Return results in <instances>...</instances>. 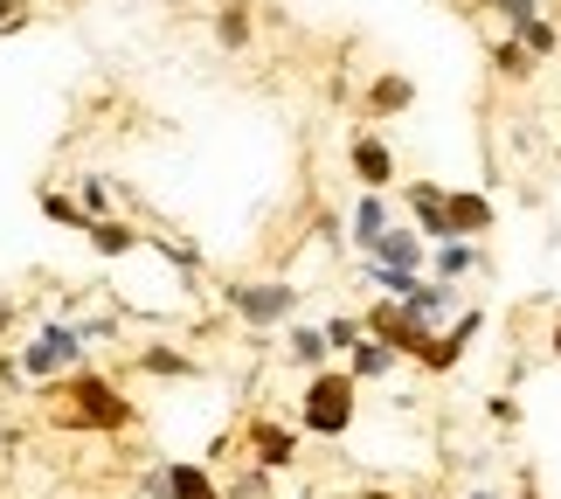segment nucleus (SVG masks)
I'll list each match as a JSON object with an SVG mask.
<instances>
[{"label":"nucleus","instance_id":"obj_1","mask_svg":"<svg viewBox=\"0 0 561 499\" xmlns=\"http://www.w3.org/2000/svg\"><path fill=\"white\" fill-rule=\"evenodd\" d=\"M133 396L98 375V367H77V375H62V402H56V423L83 430V438H118V430H133Z\"/></svg>","mask_w":561,"mask_h":499},{"label":"nucleus","instance_id":"obj_2","mask_svg":"<svg viewBox=\"0 0 561 499\" xmlns=\"http://www.w3.org/2000/svg\"><path fill=\"white\" fill-rule=\"evenodd\" d=\"M360 417V382L347 375V367H319V375H306V396H298V430L306 438H347Z\"/></svg>","mask_w":561,"mask_h":499},{"label":"nucleus","instance_id":"obj_3","mask_svg":"<svg viewBox=\"0 0 561 499\" xmlns=\"http://www.w3.org/2000/svg\"><path fill=\"white\" fill-rule=\"evenodd\" d=\"M77 367H91V333L70 327V319H42V333L21 347L14 375L21 382H56V375H77Z\"/></svg>","mask_w":561,"mask_h":499},{"label":"nucleus","instance_id":"obj_4","mask_svg":"<svg viewBox=\"0 0 561 499\" xmlns=\"http://www.w3.org/2000/svg\"><path fill=\"white\" fill-rule=\"evenodd\" d=\"M298 285L291 277H236L229 285V313L243 319V327H298Z\"/></svg>","mask_w":561,"mask_h":499},{"label":"nucleus","instance_id":"obj_5","mask_svg":"<svg viewBox=\"0 0 561 499\" xmlns=\"http://www.w3.org/2000/svg\"><path fill=\"white\" fill-rule=\"evenodd\" d=\"M243 438H250V465H256V472H291V465H298V430H291V423L250 417Z\"/></svg>","mask_w":561,"mask_h":499},{"label":"nucleus","instance_id":"obj_6","mask_svg":"<svg viewBox=\"0 0 561 499\" xmlns=\"http://www.w3.org/2000/svg\"><path fill=\"white\" fill-rule=\"evenodd\" d=\"M479 327H485V313H458V319H450V333H430V347L416 354V367H430V375H450V367L465 361V347L479 340Z\"/></svg>","mask_w":561,"mask_h":499},{"label":"nucleus","instance_id":"obj_7","mask_svg":"<svg viewBox=\"0 0 561 499\" xmlns=\"http://www.w3.org/2000/svg\"><path fill=\"white\" fill-rule=\"evenodd\" d=\"M347 167H354L360 194H381L388 181H396V154H388L381 133H354V139H347Z\"/></svg>","mask_w":561,"mask_h":499},{"label":"nucleus","instance_id":"obj_8","mask_svg":"<svg viewBox=\"0 0 561 499\" xmlns=\"http://www.w3.org/2000/svg\"><path fill=\"white\" fill-rule=\"evenodd\" d=\"M409 223H416L423 243H458V236H450V188L416 181L409 188Z\"/></svg>","mask_w":561,"mask_h":499},{"label":"nucleus","instance_id":"obj_9","mask_svg":"<svg viewBox=\"0 0 561 499\" xmlns=\"http://www.w3.org/2000/svg\"><path fill=\"white\" fill-rule=\"evenodd\" d=\"M360 264H388V271H409V277H423V264H430V243L416 236V223H396L381 236V243L360 257Z\"/></svg>","mask_w":561,"mask_h":499},{"label":"nucleus","instance_id":"obj_10","mask_svg":"<svg viewBox=\"0 0 561 499\" xmlns=\"http://www.w3.org/2000/svg\"><path fill=\"white\" fill-rule=\"evenodd\" d=\"M388 229H396V208H388V194H360V202H354V215H347V236H354V250L368 257V250L381 243Z\"/></svg>","mask_w":561,"mask_h":499},{"label":"nucleus","instance_id":"obj_11","mask_svg":"<svg viewBox=\"0 0 561 499\" xmlns=\"http://www.w3.org/2000/svg\"><path fill=\"white\" fill-rule=\"evenodd\" d=\"M402 313L416 319V327H430V333H437V319H450V313H458V285H444V277H423V285L402 298Z\"/></svg>","mask_w":561,"mask_h":499},{"label":"nucleus","instance_id":"obj_12","mask_svg":"<svg viewBox=\"0 0 561 499\" xmlns=\"http://www.w3.org/2000/svg\"><path fill=\"white\" fill-rule=\"evenodd\" d=\"M360 104H368V118H396V112H409V104H416V83H409L402 70H381Z\"/></svg>","mask_w":561,"mask_h":499},{"label":"nucleus","instance_id":"obj_13","mask_svg":"<svg viewBox=\"0 0 561 499\" xmlns=\"http://www.w3.org/2000/svg\"><path fill=\"white\" fill-rule=\"evenodd\" d=\"M485 229H492V202L471 194V188H450V236L471 243V236H485Z\"/></svg>","mask_w":561,"mask_h":499},{"label":"nucleus","instance_id":"obj_14","mask_svg":"<svg viewBox=\"0 0 561 499\" xmlns=\"http://www.w3.org/2000/svg\"><path fill=\"white\" fill-rule=\"evenodd\" d=\"M285 361H291V367H306V375H319V367L333 361L327 327H306V319H298V327H291V340H285Z\"/></svg>","mask_w":561,"mask_h":499},{"label":"nucleus","instance_id":"obj_15","mask_svg":"<svg viewBox=\"0 0 561 499\" xmlns=\"http://www.w3.org/2000/svg\"><path fill=\"white\" fill-rule=\"evenodd\" d=\"M167 492H174V499H229L222 486H215V472H208V465H187V458L167 465Z\"/></svg>","mask_w":561,"mask_h":499},{"label":"nucleus","instance_id":"obj_16","mask_svg":"<svg viewBox=\"0 0 561 499\" xmlns=\"http://www.w3.org/2000/svg\"><path fill=\"white\" fill-rule=\"evenodd\" d=\"M396 361H402L396 347H381V340H360L354 354H347V375H354V382H381V375H396Z\"/></svg>","mask_w":561,"mask_h":499},{"label":"nucleus","instance_id":"obj_17","mask_svg":"<svg viewBox=\"0 0 561 499\" xmlns=\"http://www.w3.org/2000/svg\"><path fill=\"white\" fill-rule=\"evenodd\" d=\"M513 42H520V49H527L534 63H541V56H561V29H554L548 14H527L520 29H513Z\"/></svg>","mask_w":561,"mask_h":499},{"label":"nucleus","instance_id":"obj_18","mask_svg":"<svg viewBox=\"0 0 561 499\" xmlns=\"http://www.w3.org/2000/svg\"><path fill=\"white\" fill-rule=\"evenodd\" d=\"M139 243H146V236L133 223H118V215H112V223H91V250L98 257H133Z\"/></svg>","mask_w":561,"mask_h":499},{"label":"nucleus","instance_id":"obj_19","mask_svg":"<svg viewBox=\"0 0 561 499\" xmlns=\"http://www.w3.org/2000/svg\"><path fill=\"white\" fill-rule=\"evenodd\" d=\"M256 21H250V0H236V8H215V42L222 49H250Z\"/></svg>","mask_w":561,"mask_h":499},{"label":"nucleus","instance_id":"obj_20","mask_svg":"<svg viewBox=\"0 0 561 499\" xmlns=\"http://www.w3.org/2000/svg\"><path fill=\"white\" fill-rule=\"evenodd\" d=\"M430 264H437L444 285H458L465 271H479V264H485V250H479V243H437V257H430Z\"/></svg>","mask_w":561,"mask_h":499},{"label":"nucleus","instance_id":"obj_21","mask_svg":"<svg viewBox=\"0 0 561 499\" xmlns=\"http://www.w3.org/2000/svg\"><path fill=\"white\" fill-rule=\"evenodd\" d=\"M42 215H49L56 229H77V236H91V215L77 208V194H62V188H42Z\"/></svg>","mask_w":561,"mask_h":499},{"label":"nucleus","instance_id":"obj_22","mask_svg":"<svg viewBox=\"0 0 561 499\" xmlns=\"http://www.w3.org/2000/svg\"><path fill=\"white\" fill-rule=\"evenodd\" d=\"M139 375H160V382H181V375H194V361L181 354V347H146V354L133 361Z\"/></svg>","mask_w":561,"mask_h":499},{"label":"nucleus","instance_id":"obj_23","mask_svg":"<svg viewBox=\"0 0 561 499\" xmlns=\"http://www.w3.org/2000/svg\"><path fill=\"white\" fill-rule=\"evenodd\" d=\"M77 208L91 215V223H112V181H104V173H83V181H77Z\"/></svg>","mask_w":561,"mask_h":499},{"label":"nucleus","instance_id":"obj_24","mask_svg":"<svg viewBox=\"0 0 561 499\" xmlns=\"http://www.w3.org/2000/svg\"><path fill=\"white\" fill-rule=\"evenodd\" d=\"M492 70H500V77H513V83H520V77H534V56L520 49V42H500V49H492Z\"/></svg>","mask_w":561,"mask_h":499},{"label":"nucleus","instance_id":"obj_25","mask_svg":"<svg viewBox=\"0 0 561 499\" xmlns=\"http://www.w3.org/2000/svg\"><path fill=\"white\" fill-rule=\"evenodd\" d=\"M368 285H375V292H388V298H396V306H402V298L416 292L423 277H409V271H388V264H368Z\"/></svg>","mask_w":561,"mask_h":499},{"label":"nucleus","instance_id":"obj_26","mask_svg":"<svg viewBox=\"0 0 561 499\" xmlns=\"http://www.w3.org/2000/svg\"><path fill=\"white\" fill-rule=\"evenodd\" d=\"M153 250H160V257H167L174 271H187V277L202 271V250H194V243H181V236H153Z\"/></svg>","mask_w":561,"mask_h":499},{"label":"nucleus","instance_id":"obj_27","mask_svg":"<svg viewBox=\"0 0 561 499\" xmlns=\"http://www.w3.org/2000/svg\"><path fill=\"white\" fill-rule=\"evenodd\" d=\"M360 340H368V327H360V319H327V347H333V354H354Z\"/></svg>","mask_w":561,"mask_h":499},{"label":"nucleus","instance_id":"obj_28","mask_svg":"<svg viewBox=\"0 0 561 499\" xmlns=\"http://www.w3.org/2000/svg\"><path fill=\"white\" fill-rule=\"evenodd\" d=\"M139 492H146V499H174V492H167V465H146V472H139Z\"/></svg>","mask_w":561,"mask_h":499},{"label":"nucleus","instance_id":"obj_29","mask_svg":"<svg viewBox=\"0 0 561 499\" xmlns=\"http://www.w3.org/2000/svg\"><path fill=\"white\" fill-rule=\"evenodd\" d=\"M485 409H492V423H520V402H513V396H492Z\"/></svg>","mask_w":561,"mask_h":499},{"label":"nucleus","instance_id":"obj_30","mask_svg":"<svg viewBox=\"0 0 561 499\" xmlns=\"http://www.w3.org/2000/svg\"><path fill=\"white\" fill-rule=\"evenodd\" d=\"M14 319H21V298H8V292H0V340L14 333Z\"/></svg>","mask_w":561,"mask_h":499},{"label":"nucleus","instance_id":"obj_31","mask_svg":"<svg viewBox=\"0 0 561 499\" xmlns=\"http://www.w3.org/2000/svg\"><path fill=\"white\" fill-rule=\"evenodd\" d=\"M14 14H28V0H0V29H21Z\"/></svg>","mask_w":561,"mask_h":499},{"label":"nucleus","instance_id":"obj_32","mask_svg":"<svg viewBox=\"0 0 561 499\" xmlns=\"http://www.w3.org/2000/svg\"><path fill=\"white\" fill-rule=\"evenodd\" d=\"M548 354L561 361V313H554V327H548Z\"/></svg>","mask_w":561,"mask_h":499},{"label":"nucleus","instance_id":"obj_33","mask_svg":"<svg viewBox=\"0 0 561 499\" xmlns=\"http://www.w3.org/2000/svg\"><path fill=\"white\" fill-rule=\"evenodd\" d=\"M360 499H402V492H388V486H368V492H360Z\"/></svg>","mask_w":561,"mask_h":499},{"label":"nucleus","instance_id":"obj_34","mask_svg":"<svg viewBox=\"0 0 561 499\" xmlns=\"http://www.w3.org/2000/svg\"><path fill=\"white\" fill-rule=\"evenodd\" d=\"M485 8H500V14H513V8H520V0H485Z\"/></svg>","mask_w":561,"mask_h":499},{"label":"nucleus","instance_id":"obj_35","mask_svg":"<svg viewBox=\"0 0 561 499\" xmlns=\"http://www.w3.org/2000/svg\"><path fill=\"white\" fill-rule=\"evenodd\" d=\"M215 8H236V0H215Z\"/></svg>","mask_w":561,"mask_h":499}]
</instances>
